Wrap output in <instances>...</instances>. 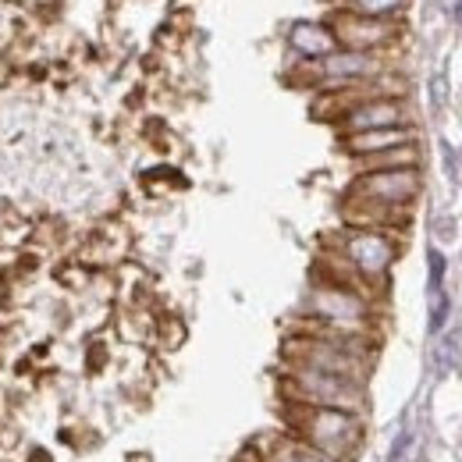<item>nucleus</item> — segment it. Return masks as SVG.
I'll return each mask as SVG.
<instances>
[{"label":"nucleus","mask_w":462,"mask_h":462,"mask_svg":"<svg viewBox=\"0 0 462 462\" xmlns=\"http://www.w3.org/2000/svg\"><path fill=\"white\" fill-rule=\"evenodd\" d=\"M423 192L420 168H395V171H356L346 196L388 203V207H412Z\"/></svg>","instance_id":"8"},{"label":"nucleus","mask_w":462,"mask_h":462,"mask_svg":"<svg viewBox=\"0 0 462 462\" xmlns=\"http://www.w3.org/2000/svg\"><path fill=\"white\" fill-rule=\"evenodd\" d=\"M289 434L331 462H352L363 448V416L346 409L285 402Z\"/></svg>","instance_id":"1"},{"label":"nucleus","mask_w":462,"mask_h":462,"mask_svg":"<svg viewBox=\"0 0 462 462\" xmlns=\"http://www.w3.org/2000/svg\"><path fill=\"white\" fill-rule=\"evenodd\" d=\"M392 125H412V107L405 97H370L348 107L346 115L335 121L338 135L352 132H370V128H392Z\"/></svg>","instance_id":"9"},{"label":"nucleus","mask_w":462,"mask_h":462,"mask_svg":"<svg viewBox=\"0 0 462 462\" xmlns=\"http://www.w3.org/2000/svg\"><path fill=\"white\" fill-rule=\"evenodd\" d=\"M405 143H420L416 125H392V128H370V132H352V135H338V146L348 161H363L384 150H395Z\"/></svg>","instance_id":"11"},{"label":"nucleus","mask_w":462,"mask_h":462,"mask_svg":"<svg viewBox=\"0 0 462 462\" xmlns=\"http://www.w3.org/2000/svg\"><path fill=\"white\" fill-rule=\"evenodd\" d=\"M459 22H462V4H459Z\"/></svg>","instance_id":"15"},{"label":"nucleus","mask_w":462,"mask_h":462,"mask_svg":"<svg viewBox=\"0 0 462 462\" xmlns=\"http://www.w3.org/2000/svg\"><path fill=\"white\" fill-rule=\"evenodd\" d=\"M335 14H363V18H392L402 22L409 0H331Z\"/></svg>","instance_id":"14"},{"label":"nucleus","mask_w":462,"mask_h":462,"mask_svg":"<svg viewBox=\"0 0 462 462\" xmlns=\"http://www.w3.org/2000/svg\"><path fill=\"white\" fill-rule=\"evenodd\" d=\"M282 399L295 405H324V409H346L359 412L366 409V392L359 381L306 370V366H282Z\"/></svg>","instance_id":"2"},{"label":"nucleus","mask_w":462,"mask_h":462,"mask_svg":"<svg viewBox=\"0 0 462 462\" xmlns=\"http://www.w3.org/2000/svg\"><path fill=\"white\" fill-rule=\"evenodd\" d=\"M370 356L366 348H352L342 342H328V338H313V335H295L282 342V359L285 366H306V370H320V374H335L366 384L370 374Z\"/></svg>","instance_id":"3"},{"label":"nucleus","mask_w":462,"mask_h":462,"mask_svg":"<svg viewBox=\"0 0 462 462\" xmlns=\"http://www.w3.org/2000/svg\"><path fill=\"white\" fill-rule=\"evenodd\" d=\"M392 71L388 60L381 54H363V51H331L328 58L317 60H302L299 68V79L317 86V89H338V86H356V82H370L377 75Z\"/></svg>","instance_id":"6"},{"label":"nucleus","mask_w":462,"mask_h":462,"mask_svg":"<svg viewBox=\"0 0 462 462\" xmlns=\"http://www.w3.org/2000/svg\"><path fill=\"white\" fill-rule=\"evenodd\" d=\"M335 43L346 51H363V54H388L402 40V22L392 18H363V14H335L328 18Z\"/></svg>","instance_id":"7"},{"label":"nucleus","mask_w":462,"mask_h":462,"mask_svg":"<svg viewBox=\"0 0 462 462\" xmlns=\"http://www.w3.org/2000/svg\"><path fill=\"white\" fill-rule=\"evenodd\" d=\"M289 47L291 54H299L302 60L328 58L331 51H338L335 32L328 22H295L289 25Z\"/></svg>","instance_id":"12"},{"label":"nucleus","mask_w":462,"mask_h":462,"mask_svg":"<svg viewBox=\"0 0 462 462\" xmlns=\"http://www.w3.org/2000/svg\"><path fill=\"white\" fill-rule=\"evenodd\" d=\"M342 221L346 228H374V231H402L412 221V207H388V203H370V199H342Z\"/></svg>","instance_id":"10"},{"label":"nucleus","mask_w":462,"mask_h":462,"mask_svg":"<svg viewBox=\"0 0 462 462\" xmlns=\"http://www.w3.org/2000/svg\"><path fill=\"white\" fill-rule=\"evenodd\" d=\"M302 317L348 335H374V295L335 282H317L306 295Z\"/></svg>","instance_id":"4"},{"label":"nucleus","mask_w":462,"mask_h":462,"mask_svg":"<svg viewBox=\"0 0 462 462\" xmlns=\"http://www.w3.org/2000/svg\"><path fill=\"white\" fill-rule=\"evenodd\" d=\"M356 171H395V168H420L423 164V153H420V143H405L395 150H384V153H374V157H363V161H352Z\"/></svg>","instance_id":"13"},{"label":"nucleus","mask_w":462,"mask_h":462,"mask_svg":"<svg viewBox=\"0 0 462 462\" xmlns=\"http://www.w3.org/2000/svg\"><path fill=\"white\" fill-rule=\"evenodd\" d=\"M335 253L359 274L363 285L377 289V285H384L388 271L399 260V238H395V231L346 228L335 238Z\"/></svg>","instance_id":"5"}]
</instances>
